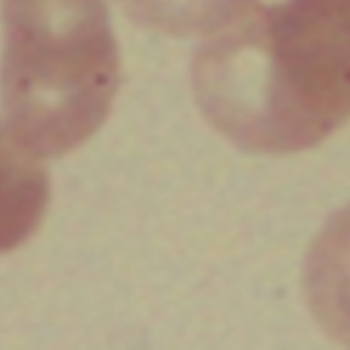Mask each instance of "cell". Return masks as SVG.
Returning a JSON list of instances; mask_svg holds the SVG:
<instances>
[{"label":"cell","instance_id":"cell-5","mask_svg":"<svg viewBox=\"0 0 350 350\" xmlns=\"http://www.w3.org/2000/svg\"><path fill=\"white\" fill-rule=\"evenodd\" d=\"M258 0H120L125 10L148 26L175 35L219 30L250 14Z\"/></svg>","mask_w":350,"mask_h":350},{"label":"cell","instance_id":"cell-3","mask_svg":"<svg viewBox=\"0 0 350 350\" xmlns=\"http://www.w3.org/2000/svg\"><path fill=\"white\" fill-rule=\"evenodd\" d=\"M304 291L321 329L350 347V205L335 214L312 242Z\"/></svg>","mask_w":350,"mask_h":350},{"label":"cell","instance_id":"cell-4","mask_svg":"<svg viewBox=\"0 0 350 350\" xmlns=\"http://www.w3.org/2000/svg\"><path fill=\"white\" fill-rule=\"evenodd\" d=\"M41 158L0 121V253L20 246L43 219L49 180Z\"/></svg>","mask_w":350,"mask_h":350},{"label":"cell","instance_id":"cell-2","mask_svg":"<svg viewBox=\"0 0 350 350\" xmlns=\"http://www.w3.org/2000/svg\"><path fill=\"white\" fill-rule=\"evenodd\" d=\"M4 123L35 153L59 156L100 127L119 58L105 0H2Z\"/></svg>","mask_w":350,"mask_h":350},{"label":"cell","instance_id":"cell-1","mask_svg":"<svg viewBox=\"0 0 350 350\" xmlns=\"http://www.w3.org/2000/svg\"><path fill=\"white\" fill-rule=\"evenodd\" d=\"M218 84L255 151L289 153L350 119V0H286L226 35Z\"/></svg>","mask_w":350,"mask_h":350}]
</instances>
